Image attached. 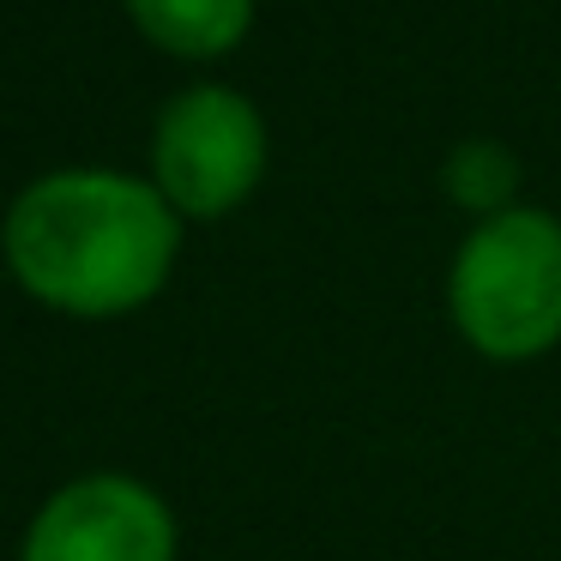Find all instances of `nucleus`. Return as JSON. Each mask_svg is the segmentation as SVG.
I'll return each instance as SVG.
<instances>
[{"instance_id": "nucleus-1", "label": "nucleus", "mask_w": 561, "mask_h": 561, "mask_svg": "<svg viewBox=\"0 0 561 561\" xmlns=\"http://www.w3.org/2000/svg\"><path fill=\"white\" fill-rule=\"evenodd\" d=\"M175 206L151 175L73 163L25 182L0 224L13 284L67 320H122L151 308L182 260Z\"/></svg>"}, {"instance_id": "nucleus-2", "label": "nucleus", "mask_w": 561, "mask_h": 561, "mask_svg": "<svg viewBox=\"0 0 561 561\" xmlns=\"http://www.w3.org/2000/svg\"><path fill=\"white\" fill-rule=\"evenodd\" d=\"M447 320L477 363L525 368L561 351V218L507 206L477 218L447 260Z\"/></svg>"}, {"instance_id": "nucleus-6", "label": "nucleus", "mask_w": 561, "mask_h": 561, "mask_svg": "<svg viewBox=\"0 0 561 561\" xmlns=\"http://www.w3.org/2000/svg\"><path fill=\"white\" fill-rule=\"evenodd\" d=\"M519 151L507 139H489V134H471L440 158V194L465 211V218H495V211L519 206Z\"/></svg>"}, {"instance_id": "nucleus-4", "label": "nucleus", "mask_w": 561, "mask_h": 561, "mask_svg": "<svg viewBox=\"0 0 561 561\" xmlns=\"http://www.w3.org/2000/svg\"><path fill=\"white\" fill-rule=\"evenodd\" d=\"M175 549L182 525L146 477L91 471L31 513L19 561H175Z\"/></svg>"}, {"instance_id": "nucleus-3", "label": "nucleus", "mask_w": 561, "mask_h": 561, "mask_svg": "<svg viewBox=\"0 0 561 561\" xmlns=\"http://www.w3.org/2000/svg\"><path fill=\"white\" fill-rule=\"evenodd\" d=\"M272 163L266 115L236 85H182L151 122V187L182 224H218L260 194Z\"/></svg>"}, {"instance_id": "nucleus-5", "label": "nucleus", "mask_w": 561, "mask_h": 561, "mask_svg": "<svg viewBox=\"0 0 561 561\" xmlns=\"http://www.w3.org/2000/svg\"><path fill=\"white\" fill-rule=\"evenodd\" d=\"M134 31L170 61H224L248 43L260 0H122Z\"/></svg>"}]
</instances>
